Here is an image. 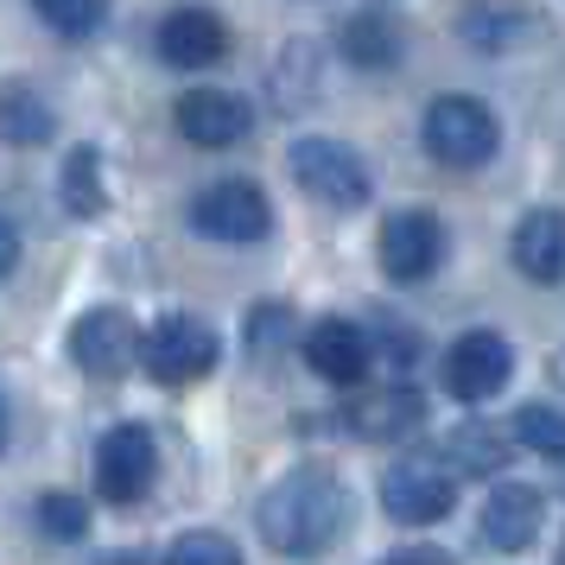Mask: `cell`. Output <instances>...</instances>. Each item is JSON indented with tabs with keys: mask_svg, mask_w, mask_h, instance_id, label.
I'll return each mask as SVG.
<instances>
[{
	"mask_svg": "<svg viewBox=\"0 0 565 565\" xmlns=\"http://www.w3.org/2000/svg\"><path fill=\"white\" fill-rule=\"evenodd\" d=\"M382 565H451L438 546H401V553H387Z\"/></svg>",
	"mask_w": 565,
	"mask_h": 565,
	"instance_id": "obj_26",
	"label": "cell"
},
{
	"mask_svg": "<svg viewBox=\"0 0 565 565\" xmlns=\"http://www.w3.org/2000/svg\"><path fill=\"white\" fill-rule=\"evenodd\" d=\"M514 438L527 445V451H540L546 463L565 458V407H546V401H534V407L514 413Z\"/></svg>",
	"mask_w": 565,
	"mask_h": 565,
	"instance_id": "obj_19",
	"label": "cell"
},
{
	"mask_svg": "<svg viewBox=\"0 0 565 565\" xmlns=\"http://www.w3.org/2000/svg\"><path fill=\"white\" fill-rule=\"evenodd\" d=\"M103 204H108L103 159H96V147H77V153L64 159V210H71V216H96Z\"/></svg>",
	"mask_w": 565,
	"mask_h": 565,
	"instance_id": "obj_18",
	"label": "cell"
},
{
	"mask_svg": "<svg viewBox=\"0 0 565 565\" xmlns=\"http://www.w3.org/2000/svg\"><path fill=\"white\" fill-rule=\"evenodd\" d=\"M223 52H230V32H223V20L204 13V7H179V13L159 20V57H166L172 71H210Z\"/></svg>",
	"mask_w": 565,
	"mask_h": 565,
	"instance_id": "obj_12",
	"label": "cell"
},
{
	"mask_svg": "<svg viewBox=\"0 0 565 565\" xmlns=\"http://www.w3.org/2000/svg\"><path fill=\"white\" fill-rule=\"evenodd\" d=\"M39 527H45L52 540H83L89 509H83L77 495H39Z\"/></svg>",
	"mask_w": 565,
	"mask_h": 565,
	"instance_id": "obj_23",
	"label": "cell"
},
{
	"mask_svg": "<svg viewBox=\"0 0 565 565\" xmlns=\"http://www.w3.org/2000/svg\"><path fill=\"white\" fill-rule=\"evenodd\" d=\"M286 166H292L299 191H311L318 204H331V210H356L369 198V166L343 140H318V134L311 140H292Z\"/></svg>",
	"mask_w": 565,
	"mask_h": 565,
	"instance_id": "obj_5",
	"label": "cell"
},
{
	"mask_svg": "<svg viewBox=\"0 0 565 565\" xmlns=\"http://www.w3.org/2000/svg\"><path fill=\"white\" fill-rule=\"evenodd\" d=\"M553 470H559V477H553V483H559V495H565V458H559V463H553Z\"/></svg>",
	"mask_w": 565,
	"mask_h": 565,
	"instance_id": "obj_28",
	"label": "cell"
},
{
	"mask_svg": "<svg viewBox=\"0 0 565 565\" xmlns=\"http://www.w3.org/2000/svg\"><path fill=\"white\" fill-rule=\"evenodd\" d=\"M451 463H477V470H502L509 463V445L502 438H489L483 426H463L458 445H451Z\"/></svg>",
	"mask_w": 565,
	"mask_h": 565,
	"instance_id": "obj_24",
	"label": "cell"
},
{
	"mask_svg": "<svg viewBox=\"0 0 565 565\" xmlns=\"http://www.w3.org/2000/svg\"><path fill=\"white\" fill-rule=\"evenodd\" d=\"M514 375V350H509V337H495V331H470L451 343V356H445V394L451 401H489V394H502Z\"/></svg>",
	"mask_w": 565,
	"mask_h": 565,
	"instance_id": "obj_8",
	"label": "cell"
},
{
	"mask_svg": "<svg viewBox=\"0 0 565 565\" xmlns=\"http://www.w3.org/2000/svg\"><path fill=\"white\" fill-rule=\"evenodd\" d=\"M255 527L280 559H318V553H331L337 540H343V527H350V489L337 483L331 470L299 463V470H286L280 483L260 495Z\"/></svg>",
	"mask_w": 565,
	"mask_h": 565,
	"instance_id": "obj_1",
	"label": "cell"
},
{
	"mask_svg": "<svg viewBox=\"0 0 565 565\" xmlns=\"http://www.w3.org/2000/svg\"><path fill=\"white\" fill-rule=\"evenodd\" d=\"M509 255L534 286H559L565 280V210H527Z\"/></svg>",
	"mask_w": 565,
	"mask_h": 565,
	"instance_id": "obj_14",
	"label": "cell"
},
{
	"mask_svg": "<svg viewBox=\"0 0 565 565\" xmlns=\"http://www.w3.org/2000/svg\"><path fill=\"white\" fill-rule=\"evenodd\" d=\"M458 502V463L433 458V451H413V458L387 463L382 477V509L401 521V527H433L445 521Z\"/></svg>",
	"mask_w": 565,
	"mask_h": 565,
	"instance_id": "obj_3",
	"label": "cell"
},
{
	"mask_svg": "<svg viewBox=\"0 0 565 565\" xmlns=\"http://www.w3.org/2000/svg\"><path fill=\"white\" fill-rule=\"evenodd\" d=\"M540 495L527 483H495L483 502V540L495 553H527L540 540Z\"/></svg>",
	"mask_w": 565,
	"mask_h": 565,
	"instance_id": "obj_15",
	"label": "cell"
},
{
	"mask_svg": "<svg viewBox=\"0 0 565 565\" xmlns=\"http://www.w3.org/2000/svg\"><path fill=\"white\" fill-rule=\"evenodd\" d=\"M223 356V343L210 331L204 318H191V311H166L153 331L140 337V369L166 387H184V382H204L210 369Z\"/></svg>",
	"mask_w": 565,
	"mask_h": 565,
	"instance_id": "obj_2",
	"label": "cell"
},
{
	"mask_svg": "<svg viewBox=\"0 0 565 565\" xmlns=\"http://www.w3.org/2000/svg\"><path fill=\"white\" fill-rule=\"evenodd\" d=\"M306 362L311 375H324L337 387H356L369 375V331L350 318H318L306 331Z\"/></svg>",
	"mask_w": 565,
	"mask_h": 565,
	"instance_id": "obj_13",
	"label": "cell"
},
{
	"mask_svg": "<svg viewBox=\"0 0 565 565\" xmlns=\"http://www.w3.org/2000/svg\"><path fill=\"white\" fill-rule=\"evenodd\" d=\"M343 52H350V57H362V64H382V57H387L382 26H375V20H356V26L343 32Z\"/></svg>",
	"mask_w": 565,
	"mask_h": 565,
	"instance_id": "obj_25",
	"label": "cell"
},
{
	"mask_svg": "<svg viewBox=\"0 0 565 565\" xmlns=\"http://www.w3.org/2000/svg\"><path fill=\"white\" fill-rule=\"evenodd\" d=\"M559 565H565V546H559Z\"/></svg>",
	"mask_w": 565,
	"mask_h": 565,
	"instance_id": "obj_30",
	"label": "cell"
},
{
	"mask_svg": "<svg viewBox=\"0 0 565 565\" xmlns=\"http://www.w3.org/2000/svg\"><path fill=\"white\" fill-rule=\"evenodd\" d=\"M153 433L147 426H108L103 445H96V489H103L108 502H140L147 489H153Z\"/></svg>",
	"mask_w": 565,
	"mask_h": 565,
	"instance_id": "obj_9",
	"label": "cell"
},
{
	"mask_svg": "<svg viewBox=\"0 0 565 565\" xmlns=\"http://www.w3.org/2000/svg\"><path fill=\"white\" fill-rule=\"evenodd\" d=\"M32 13L64 39H89V32H103L108 0H32Z\"/></svg>",
	"mask_w": 565,
	"mask_h": 565,
	"instance_id": "obj_20",
	"label": "cell"
},
{
	"mask_svg": "<svg viewBox=\"0 0 565 565\" xmlns=\"http://www.w3.org/2000/svg\"><path fill=\"white\" fill-rule=\"evenodd\" d=\"M0 445H7V407H0Z\"/></svg>",
	"mask_w": 565,
	"mask_h": 565,
	"instance_id": "obj_29",
	"label": "cell"
},
{
	"mask_svg": "<svg viewBox=\"0 0 565 565\" xmlns=\"http://www.w3.org/2000/svg\"><path fill=\"white\" fill-rule=\"evenodd\" d=\"M191 223L210 235V242H260L274 230V204L267 191L248 179H216L191 198Z\"/></svg>",
	"mask_w": 565,
	"mask_h": 565,
	"instance_id": "obj_7",
	"label": "cell"
},
{
	"mask_svg": "<svg viewBox=\"0 0 565 565\" xmlns=\"http://www.w3.org/2000/svg\"><path fill=\"white\" fill-rule=\"evenodd\" d=\"M57 134V121H52V103L45 96H32L26 83H7L0 89V140L7 147H45Z\"/></svg>",
	"mask_w": 565,
	"mask_h": 565,
	"instance_id": "obj_17",
	"label": "cell"
},
{
	"mask_svg": "<svg viewBox=\"0 0 565 565\" xmlns=\"http://www.w3.org/2000/svg\"><path fill=\"white\" fill-rule=\"evenodd\" d=\"M166 565H242V546H235L230 534H210V527H198V534L172 540Z\"/></svg>",
	"mask_w": 565,
	"mask_h": 565,
	"instance_id": "obj_22",
	"label": "cell"
},
{
	"mask_svg": "<svg viewBox=\"0 0 565 565\" xmlns=\"http://www.w3.org/2000/svg\"><path fill=\"white\" fill-rule=\"evenodd\" d=\"M343 419H350L362 438H401V433H413V426H426V401H419V387L387 382V387H369V394H356Z\"/></svg>",
	"mask_w": 565,
	"mask_h": 565,
	"instance_id": "obj_16",
	"label": "cell"
},
{
	"mask_svg": "<svg viewBox=\"0 0 565 565\" xmlns=\"http://www.w3.org/2000/svg\"><path fill=\"white\" fill-rule=\"evenodd\" d=\"M495 140H502V128H495V115L477 96H438L426 108V153L438 166H451V172L489 166L495 159Z\"/></svg>",
	"mask_w": 565,
	"mask_h": 565,
	"instance_id": "obj_4",
	"label": "cell"
},
{
	"mask_svg": "<svg viewBox=\"0 0 565 565\" xmlns=\"http://www.w3.org/2000/svg\"><path fill=\"white\" fill-rule=\"evenodd\" d=\"M140 324H134L121 306H96L77 318V331H71V356H77L83 375H96V382H121L128 369H140Z\"/></svg>",
	"mask_w": 565,
	"mask_h": 565,
	"instance_id": "obj_6",
	"label": "cell"
},
{
	"mask_svg": "<svg viewBox=\"0 0 565 565\" xmlns=\"http://www.w3.org/2000/svg\"><path fill=\"white\" fill-rule=\"evenodd\" d=\"M445 255V230L433 210H394L382 223V267L394 280H426Z\"/></svg>",
	"mask_w": 565,
	"mask_h": 565,
	"instance_id": "obj_11",
	"label": "cell"
},
{
	"mask_svg": "<svg viewBox=\"0 0 565 565\" xmlns=\"http://www.w3.org/2000/svg\"><path fill=\"white\" fill-rule=\"evenodd\" d=\"M13 267H20V230H13V223L0 216V280H7Z\"/></svg>",
	"mask_w": 565,
	"mask_h": 565,
	"instance_id": "obj_27",
	"label": "cell"
},
{
	"mask_svg": "<svg viewBox=\"0 0 565 565\" xmlns=\"http://www.w3.org/2000/svg\"><path fill=\"white\" fill-rule=\"evenodd\" d=\"M514 20H527V7H470L463 39L483 45V52H502V45H514L521 32H534V26H514Z\"/></svg>",
	"mask_w": 565,
	"mask_h": 565,
	"instance_id": "obj_21",
	"label": "cell"
},
{
	"mask_svg": "<svg viewBox=\"0 0 565 565\" xmlns=\"http://www.w3.org/2000/svg\"><path fill=\"white\" fill-rule=\"evenodd\" d=\"M179 134L191 140V147H235V140H248V128H255V115H248V103L235 96V89H210V83H198V89H184L179 96Z\"/></svg>",
	"mask_w": 565,
	"mask_h": 565,
	"instance_id": "obj_10",
	"label": "cell"
}]
</instances>
